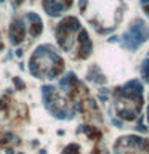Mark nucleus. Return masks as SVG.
Returning a JSON list of instances; mask_svg holds the SVG:
<instances>
[{
    "mask_svg": "<svg viewBox=\"0 0 149 154\" xmlns=\"http://www.w3.org/2000/svg\"><path fill=\"white\" fill-rule=\"evenodd\" d=\"M26 19H29L32 24H29V32L31 35H34V37H37L39 34L42 32V29H44V24H42V19L39 15L35 13H26Z\"/></svg>",
    "mask_w": 149,
    "mask_h": 154,
    "instance_id": "4",
    "label": "nucleus"
},
{
    "mask_svg": "<svg viewBox=\"0 0 149 154\" xmlns=\"http://www.w3.org/2000/svg\"><path fill=\"white\" fill-rule=\"evenodd\" d=\"M79 43H80V53L79 55H80L82 60H85V58L90 56V53H92V47H93L85 29H80L79 31Z\"/></svg>",
    "mask_w": 149,
    "mask_h": 154,
    "instance_id": "3",
    "label": "nucleus"
},
{
    "mask_svg": "<svg viewBox=\"0 0 149 154\" xmlns=\"http://www.w3.org/2000/svg\"><path fill=\"white\" fill-rule=\"evenodd\" d=\"M112 124H114V125H119V127H120V125H122V122L117 120V119H114V120H112Z\"/></svg>",
    "mask_w": 149,
    "mask_h": 154,
    "instance_id": "9",
    "label": "nucleus"
},
{
    "mask_svg": "<svg viewBox=\"0 0 149 154\" xmlns=\"http://www.w3.org/2000/svg\"><path fill=\"white\" fill-rule=\"evenodd\" d=\"M85 7H87V0H79V8H80V11H84Z\"/></svg>",
    "mask_w": 149,
    "mask_h": 154,
    "instance_id": "8",
    "label": "nucleus"
},
{
    "mask_svg": "<svg viewBox=\"0 0 149 154\" xmlns=\"http://www.w3.org/2000/svg\"><path fill=\"white\" fill-rule=\"evenodd\" d=\"M24 35H26V26L23 23V19H16L13 21V24L10 27V40L13 45L16 43H21L24 40Z\"/></svg>",
    "mask_w": 149,
    "mask_h": 154,
    "instance_id": "2",
    "label": "nucleus"
},
{
    "mask_svg": "<svg viewBox=\"0 0 149 154\" xmlns=\"http://www.w3.org/2000/svg\"><path fill=\"white\" fill-rule=\"evenodd\" d=\"M42 3H44V8L50 16L60 15L63 11V3H60L58 0H42Z\"/></svg>",
    "mask_w": 149,
    "mask_h": 154,
    "instance_id": "5",
    "label": "nucleus"
},
{
    "mask_svg": "<svg viewBox=\"0 0 149 154\" xmlns=\"http://www.w3.org/2000/svg\"><path fill=\"white\" fill-rule=\"evenodd\" d=\"M141 74H143L144 82H148V84H149V60L143 61V68H141Z\"/></svg>",
    "mask_w": 149,
    "mask_h": 154,
    "instance_id": "6",
    "label": "nucleus"
},
{
    "mask_svg": "<svg viewBox=\"0 0 149 154\" xmlns=\"http://www.w3.org/2000/svg\"><path fill=\"white\" fill-rule=\"evenodd\" d=\"M149 39V27L143 21H136L128 27V31L122 35V45L127 50L135 51L143 42Z\"/></svg>",
    "mask_w": 149,
    "mask_h": 154,
    "instance_id": "1",
    "label": "nucleus"
},
{
    "mask_svg": "<svg viewBox=\"0 0 149 154\" xmlns=\"http://www.w3.org/2000/svg\"><path fill=\"white\" fill-rule=\"evenodd\" d=\"M15 85L18 87V90H24V87H26V85H24V82H23L19 77H15Z\"/></svg>",
    "mask_w": 149,
    "mask_h": 154,
    "instance_id": "7",
    "label": "nucleus"
}]
</instances>
